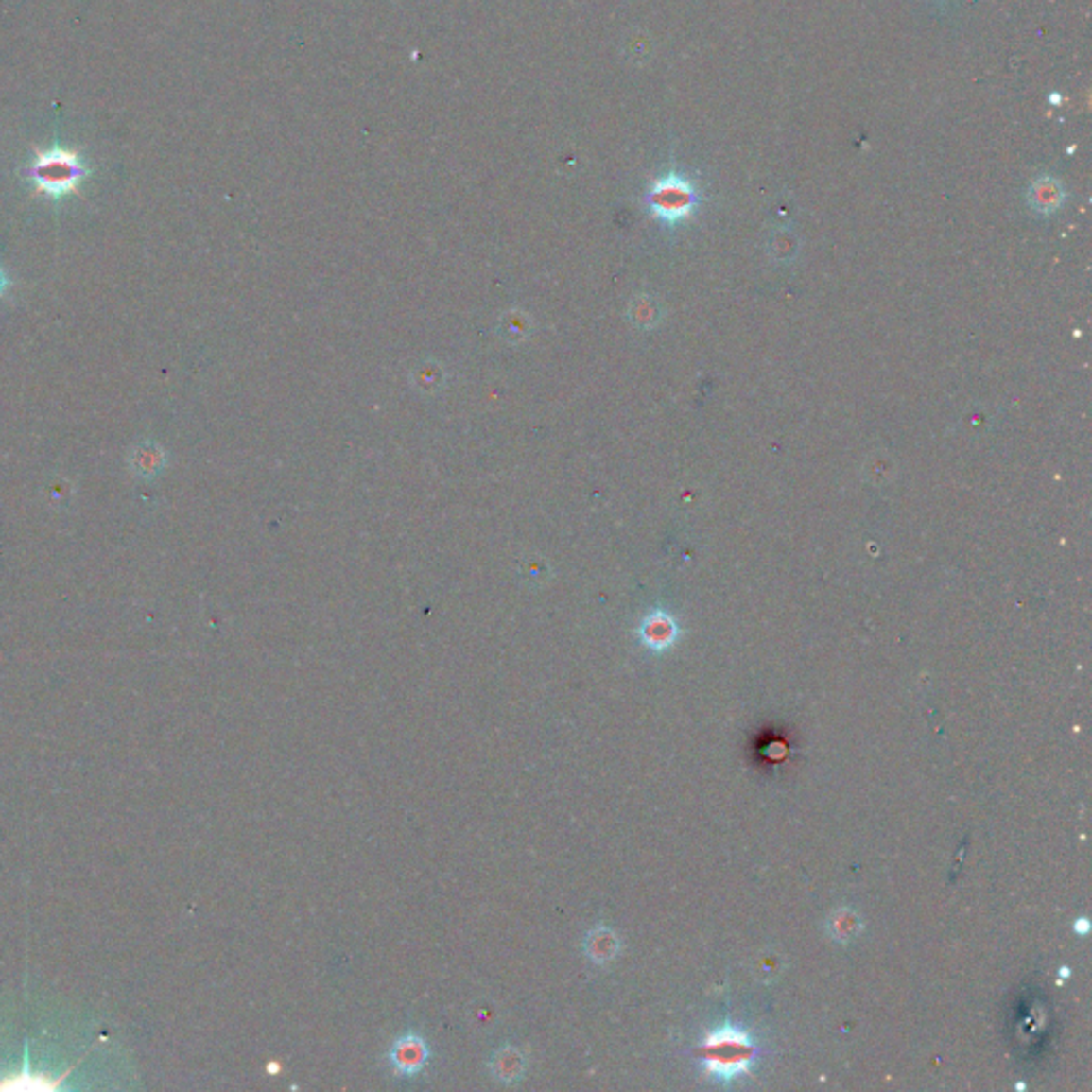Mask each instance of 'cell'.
<instances>
[{"instance_id":"6da1fadb","label":"cell","mask_w":1092,"mask_h":1092,"mask_svg":"<svg viewBox=\"0 0 1092 1092\" xmlns=\"http://www.w3.org/2000/svg\"><path fill=\"white\" fill-rule=\"evenodd\" d=\"M702 1066L717 1082H735L752 1073L757 1061V1046L747 1031L737 1024H721L702 1041Z\"/></svg>"},{"instance_id":"7a4b0ae2","label":"cell","mask_w":1092,"mask_h":1092,"mask_svg":"<svg viewBox=\"0 0 1092 1092\" xmlns=\"http://www.w3.org/2000/svg\"><path fill=\"white\" fill-rule=\"evenodd\" d=\"M645 203L653 218L662 224H668V227H677V224L694 216L700 203V195L694 182L687 175L668 171L649 186Z\"/></svg>"},{"instance_id":"3957f363","label":"cell","mask_w":1092,"mask_h":1092,"mask_svg":"<svg viewBox=\"0 0 1092 1092\" xmlns=\"http://www.w3.org/2000/svg\"><path fill=\"white\" fill-rule=\"evenodd\" d=\"M28 175L41 193L52 199H61L73 193L75 186L88 175V169L78 154L54 147L37 154L35 161L28 166Z\"/></svg>"},{"instance_id":"277c9868","label":"cell","mask_w":1092,"mask_h":1092,"mask_svg":"<svg viewBox=\"0 0 1092 1092\" xmlns=\"http://www.w3.org/2000/svg\"><path fill=\"white\" fill-rule=\"evenodd\" d=\"M679 623L666 611H651L638 625V638L649 651L664 653L679 640Z\"/></svg>"},{"instance_id":"5b68a950","label":"cell","mask_w":1092,"mask_h":1092,"mask_svg":"<svg viewBox=\"0 0 1092 1092\" xmlns=\"http://www.w3.org/2000/svg\"><path fill=\"white\" fill-rule=\"evenodd\" d=\"M429 1061V1048L419 1035H406L397 1039L389 1052V1063L397 1075H416Z\"/></svg>"},{"instance_id":"8992f818","label":"cell","mask_w":1092,"mask_h":1092,"mask_svg":"<svg viewBox=\"0 0 1092 1092\" xmlns=\"http://www.w3.org/2000/svg\"><path fill=\"white\" fill-rule=\"evenodd\" d=\"M1029 203L1037 214L1049 216L1061 210L1066 201V190L1052 175H1041L1029 188Z\"/></svg>"},{"instance_id":"52a82bcc","label":"cell","mask_w":1092,"mask_h":1092,"mask_svg":"<svg viewBox=\"0 0 1092 1092\" xmlns=\"http://www.w3.org/2000/svg\"><path fill=\"white\" fill-rule=\"evenodd\" d=\"M864 930V922L860 915H858L856 909L852 907H839L835 909L828 915L826 920V932L828 937L835 941V944L841 945H847L860 937V932Z\"/></svg>"},{"instance_id":"ba28073f","label":"cell","mask_w":1092,"mask_h":1092,"mask_svg":"<svg viewBox=\"0 0 1092 1092\" xmlns=\"http://www.w3.org/2000/svg\"><path fill=\"white\" fill-rule=\"evenodd\" d=\"M619 937L608 927H596L585 939V952L591 962L608 964L619 954Z\"/></svg>"},{"instance_id":"9c48e42d","label":"cell","mask_w":1092,"mask_h":1092,"mask_svg":"<svg viewBox=\"0 0 1092 1092\" xmlns=\"http://www.w3.org/2000/svg\"><path fill=\"white\" fill-rule=\"evenodd\" d=\"M165 461H166L165 450L154 444V442H144V444H139L130 455L132 470H135V474H139V477L146 478L156 477V474L165 468Z\"/></svg>"},{"instance_id":"30bf717a","label":"cell","mask_w":1092,"mask_h":1092,"mask_svg":"<svg viewBox=\"0 0 1092 1092\" xmlns=\"http://www.w3.org/2000/svg\"><path fill=\"white\" fill-rule=\"evenodd\" d=\"M491 1073L495 1075V1080L504 1082V1083H511L523 1078L525 1073V1058L519 1052V1049L514 1048H504L499 1049V1052L491 1058Z\"/></svg>"},{"instance_id":"8fae6325","label":"cell","mask_w":1092,"mask_h":1092,"mask_svg":"<svg viewBox=\"0 0 1092 1092\" xmlns=\"http://www.w3.org/2000/svg\"><path fill=\"white\" fill-rule=\"evenodd\" d=\"M412 382L414 387L423 390V393H436L442 387H444L446 382V372L442 368L440 363L436 361H429V363H423L419 368L414 370L412 373Z\"/></svg>"},{"instance_id":"7c38bea8","label":"cell","mask_w":1092,"mask_h":1092,"mask_svg":"<svg viewBox=\"0 0 1092 1092\" xmlns=\"http://www.w3.org/2000/svg\"><path fill=\"white\" fill-rule=\"evenodd\" d=\"M502 336L508 341H523L529 338L531 333V319L525 312H508L502 319Z\"/></svg>"},{"instance_id":"4fadbf2b","label":"cell","mask_w":1092,"mask_h":1092,"mask_svg":"<svg viewBox=\"0 0 1092 1092\" xmlns=\"http://www.w3.org/2000/svg\"><path fill=\"white\" fill-rule=\"evenodd\" d=\"M1073 930L1078 932V935L1086 937V935H1088V930H1090V922H1088L1086 918H1080V920H1075V924H1073Z\"/></svg>"},{"instance_id":"5bb4252c","label":"cell","mask_w":1092,"mask_h":1092,"mask_svg":"<svg viewBox=\"0 0 1092 1092\" xmlns=\"http://www.w3.org/2000/svg\"><path fill=\"white\" fill-rule=\"evenodd\" d=\"M7 286H9V278H7V273H5L3 269H0V297L5 295Z\"/></svg>"},{"instance_id":"9a60e30c","label":"cell","mask_w":1092,"mask_h":1092,"mask_svg":"<svg viewBox=\"0 0 1092 1092\" xmlns=\"http://www.w3.org/2000/svg\"><path fill=\"white\" fill-rule=\"evenodd\" d=\"M1061 975H1063V978H1069V969H1066V966H1065V969H1061Z\"/></svg>"}]
</instances>
